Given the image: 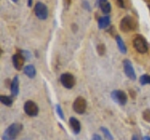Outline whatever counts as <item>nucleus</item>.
I'll list each match as a JSON object with an SVG mask.
<instances>
[{
  "mask_svg": "<svg viewBox=\"0 0 150 140\" xmlns=\"http://www.w3.org/2000/svg\"><path fill=\"white\" fill-rule=\"evenodd\" d=\"M23 73H25L28 78H33L36 76V68L34 65H32V64L26 65V66L23 68Z\"/></svg>",
  "mask_w": 150,
  "mask_h": 140,
  "instance_id": "nucleus-16",
  "label": "nucleus"
},
{
  "mask_svg": "<svg viewBox=\"0 0 150 140\" xmlns=\"http://www.w3.org/2000/svg\"><path fill=\"white\" fill-rule=\"evenodd\" d=\"M69 121L70 128L72 129L73 133L78 134L80 133V131H81V123H80V121L76 118H74V117H71Z\"/></svg>",
  "mask_w": 150,
  "mask_h": 140,
  "instance_id": "nucleus-13",
  "label": "nucleus"
},
{
  "mask_svg": "<svg viewBox=\"0 0 150 140\" xmlns=\"http://www.w3.org/2000/svg\"><path fill=\"white\" fill-rule=\"evenodd\" d=\"M144 140H150V136L146 135V136H144Z\"/></svg>",
  "mask_w": 150,
  "mask_h": 140,
  "instance_id": "nucleus-31",
  "label": "nucleus"
},
{
  "mask_svg": "<svg viewBox=\"0 0 150 140\" xmlns=\"http://www.w3.org/2000/svg\"><path fill=\"white\" fill-rule=\"evenodd\" d=\"M149 11H150V5H149Z\"/></svg>",
  "mask_w": 150,
  "mask_h": 140,
  "instance_id": "nucleus-33",
  "label": "nucleus"
},
{
  "mask_svg": "<svg viewBox=\"0 0 150 140\" xmlns=\"http://www.w3.org/2000/svg\"><path fill=\"white\" fill-rule=\"evenodd\" d=\"M107 32H108V33H110L112 36H117L115 26H109V28H107Z\"/></svg>",
  "mask_w": 150,
  "mask_h": 140,
  "instance_id": "nucleus-24",
  "label": "nucleus"
},
{
  "mask_svg": "<svg viewBox=\"0 0 150 140\" xmlns=\"http://www.w3.org/2000/svg\"><path fill=\"white\" fill-rule=\"evenodd\" d=\"M116 3L121 8H129L131 6L130 0H116Z\"/></svg>",
  "mask_w": 150,
  "mask_h": 140,
  "instance_id": "nucleus-17",
  "label": "nucleus"
},
{
  "mask_svg": "<svg viewBox=\"0 0 150 140\" xmlns=\"http://www.w3.org/2000/svg\"><path fill=\"white\" fill-rule=\"evenodd\" d=\"M55 108H56V112H57L58 116H59L62 120H64V114H63V111H62V108H61V106H60L59 105H56Z\"/></svg>",
  "mask_w": 150,
  "mask_h": 140,
  "instance_id": "nucleus-25",
  "label": "nucleus"
},
{
  "mask_svg": "<svg viewBox=\"0 0 150 140\" xmlns=\"http://www.w3.org/2000/svg\"><path fill=\"white\" fill-rule=\"evenodd\" d=\"M86 100L84 99L83 97H77L76 99L74 100L73 102V105H72V108L73 110L76 112L78 114H83L84 112L86 110Z\"/></svg>",
  "mask_w": 150,
  "mask_h": 140,
  "instance_id": "nucleus-5",
  "label": "nucleus"
},
{
  "mask_svg": "<svg viewBox=\"0 0 150 140\" xmlns=\"http://www.w3.org/2000/svg\"><path fill=\"white\" fill-rule=\"evenodd\" d=\"M71 1H72V0H63V4H64V6H65L66 8H69L70 4H71Z\"/></svg>",
  "mask_w": 150,
  "mask_h": 140,
  "instance_id": "nucleus-26",
  "label": "nucleus"
},
{
  "mask_svg": "<svg viewBox=\"0 0 150 140\" xmlns=\"http://www.w3.org/2000/svg\"><path fill=\"white\" fill-rule=\"evenodd\" d=\"M139 27L138 21L131 15H126L122 18L119 23V28L123 33H129L131 31L137 30Z\"/></svg>",
  "mask_w": 150,
  "mask_h": 140,
  "instance_id": "nucleus-1",
  "label": "nucleus"
},
{
  "mask_svg": "<svg viewBox=\"0 0 150 140\" xmlns=\"http://www.w3.org/2000/svg\"><path fill=\"white\" fill-rule=\"evenodd\" d=\"M115 40H116V43H117V47H118V49L120 50V52L122 53H127V46L125 44V42L124 40L122 39V37L119 36V35H117L115 36Z\"/></svg>",
  "mask_w": 150,
  "mask_h": 140,
  "instance_id": "nucleus-15",
  "label": "nucleus"
},
{
  "mask_svg": "<svg viewBox=\"0 0 150 140\" xmlns=\"http://www.w3.org/2000/svg\"><path fill=\"white\" fill-rule=\"evenodd\" d=\"M123 67H124V71H125V74L127 75V77L130 78L131 80H135L136 74L134 71V68L132 66V64H131L129 60L126 59L123 61Z\"/></svg>",
  "mask_w": 150,
  "mask_h": 140,
  "instance_id": "nucleus-9",
  "label": "nucleus"
},
{
  "mask_svg": "<svg viewBox=\"0 0 150 140\" xmlns=\"http://www.w3.org/2000/svg\"><path fill=\"white\" fill-rule=\"evenodd\" d=\"M140 83L142 85H146V84H150V75L144 74L143 76L140 77Z\"/></svg>",
  "mask_w": 150,
  "mask_h": 140,
  "instance_id": "nucleus-19",
  "label": "nucleus"
},
{
  "mask_svg": "<svg viewBox=\"0 0 150 140\" xmlns=\"http://www.w3.org/2000/svg\"><path fill=\"white\" fill-rule=\"evenodd\" d=\"M100 130H101V132L103 133V134H104V136H105V138H106L107 140H112V139H114V137H112V134L110 133V131L108 130L107 128H105V127H101Z\"/></svg>",
  "mask_w": 150,
  "mask_h": 140,
  "instance_id": "nucleus-21",
  "label": "nucleus"
},
{
  "mask_svg": "<svg viewBox=\"0 0 150 140\" xmlns=\"http://www.w3.org/2000/svg\"><path fill=\"white\" fill-rule=\"evenodd\" d=\"M0 101H1L3 105L7 106H11L12 105V99H11V97H9V96L1 95L0 96Z\"/></svg>",
  "mask_w": 150,
  "mask_h": 140,
  "instance_id": "nucleus-18",
  "label": "nucleus"
},
{
  "mask_svg": "<svg viewBox=\"0 0 150 140\" xmlns=\"http://www.w3.org/2000/svg\"><path fill=\"white\" fill-rule=\"evenodd\" d=\"M132 43H133L134 49L137 50L139 53L147 52V50L149 49L148 42L142 35H136L133 38Z\"/></svg>",
  "mask_w": 150,
  "mask_h": 140,
  "instance_id": "nucleus-3",
  "label": "nucleus"
},
{
  "mask_svg": "<svg viewBox=\"0 0 150 140\" xmlns=\"http://www.w3.org/2000/svg\"><path fill=\"white\" fill-rule=\"evenodd\" d=\"M61 84L67 89H71L75 85V78L70 73H63L60 76Z\"/></svg>",
  "mask_w": 150,
  "mask_h": 140,
  "instance_id": "nucleus-7",
  "label": "nucleus"
},
{
  "mask_svg": "<svg viewBox=\"0 0 150 140\" xmlns=\"http://www.w3.org/2000/svg\"><path fill=\"white\" fill-rule=\"evenodd\" d=\"M35 15L38 19H40L41 21H44L48 18L49 15V10L47 6L42 2H37L34 8Z\"/></svg>",
  "mask_w": 150,
  "mask_h": 140,
  "instance_id": "nucleus-4",
  "label": "nucleus"
},
{
  "mask_svg": "<svg viewBox=\"0 0 150 140\" xmlns=\"http://www.w3.org/2000/svg\"><path fill=\"white\" fill-rule=\"evenodd\" d=\"M111 95L112 100L120 106H125L128 102V95L124 91L115 90L111 93Z\"/></svg>",
  "mask_w": 150,
  "mask_h": 140,
  "instance_id": "nucleus-6",
  "label": "nucleus"
},
{
  "mask_svg": "<svg viewBox=\"0 0 150 140\" xmlns=\"http://www.w3.org/2000/svg\"><path fill=\"white\" fill-rule=\"evenodd\" d=\"M98 4L102 13H104L105 15H108V14L111 12L112 6H111V3L108 1V0H98Z\"/></svg>",
  "mask_w": 150,
  "mask_h": 140,
  "instance_id": "nucleus-11",
  "label": "nucleus"
},
{
  "mask_svg": "<svg viewBox=\"0 0 150 140\" xmlns=\"http://www.w3.org/2000/svg\"><path fill=\"white\" fill-rule=\"evenodd\" d=\"M11 1H13V2H15V3H16V2H18V1H19V0H11Z\"/></svg>",
  "mask_w": 150,
  "mask_h": 140,
  "instance_id": "nucleus-32",
  "label": "nucleus"
},
{
  "mask_svg": "<svg viewBox=\"0 0 150 140\" xmlns=\"http://www.w3.org/2000/svg\"><path fill=\"white\" fill-rule=\"evenodd\" d=\"M23 110L25 114L29 117H36L39 114V106L33 101H26L23 106Z\"/></svg>",
  "mask_w": 150,
  "mask_h": 140,
  "instance_id": "nucleus-8",
  "label": "nucleus"
},
{
  "mask_svg": "<svg viewBox=\"0 0 150 140\" xmlns=\"http://www.w3.org/2000/svg\"><path fill=\"white\" fill-rule=\"evenodd\" d=\"M32 5H33V0H27V6L31 8Z\"/></svg>",
  "mask_w": 150,
  "mask_h": 140,
  "instance_id": "nucleus-30",
  "label": "nucleus"
},
{
  "mask_svg": "<svg viewBox=\"0 0 150 140\" xmlns=\"http://www.w3.org/2000/svg\"><path fill=\"white\" fill-rule=\"evenodd\" d=\"M143 119L146 121V123H150V109H145L143 112Z\"/></svg>",
  "mask_w": 150,
  "mask_h": 140,
  "instance_id": "nucleus-22",
  "label": "nucleus"
},
{
  "mask_svg": "<svg viewBox=\"0 0 150 140\" xmlns=\"http://www.w3.org/2000/svg\"><path fill=\"white\" fill-rule=\"evenodd\" d=\"M131 140H144V139L141 138V137L139 136V135L134 134V135H132V138H131Z\"/></svg>",
  "mask_w": 150,
  "mask_h": 140,
  "instance_id": "nucleus-29",
  "label": "nucleus"
},
{
  "mask_svg": "<svg viewBox=\"0 0 150 140\" xmlns=\"http://www.w3.org/2000/svg\"><path fill=\"white\" fill-rule=\"evenodd\" d=\"M25 55L22 52H17L12 56V64L16 70H22L23 64H25Z\"/></svg>",
  "mask_w": 150,
  "mask_h": 140,
  "instance_id": "nucleus-10",
  "label": "nucleus"
},
{
  "mask_svg": "<svg viewBox=\"0 0 150 140\" xmlns=\"http://www.w3.org/2000/svg\"><path fill=\"white\" fill-rule=\"evenodd\" d=\"M111 23V18L108 15L101 16L98 19V24L100 29H105V28L109 27Z\"/></svg>",
  "mask_w": 150,
  "mask_h": 140,
  "instance_id": "nucleus-12",
  "label": "nucleus"
},
{
  "mask_svg": "<svg viewBox=\"0 0 150 140\" xmlns=\"http://www.w3.org/2000/svg\"><path fill=\"white\" fill-rule=\"evenodd\" d=\"M23 129V125L21 123H12L5 130V132L2 135L3 140H14Z\"/></svg>",
  "mask_w": 150,
  "mask_h": 140,
  "instance_id": "nucleus-2",
  "label": "nucleus"
},
{
  "mask_svg": "<svg viewBox=\"0 0 150 140\" xmlns=\"http://www.w3.org/2000/svg\"><path fill=\"white\" fill-rule=\"evenodd\" d=\"M11 91L12 96H17L19 93V77L15 76L11 83Z\"/></svg>",
  "mask_w": 150,
  "mask_h": 140,
  "instance_id": "nucleus-14",
  "label": "nucleus"
},
{
  "mask_svg": "<svg viewBox=\"0 0 150 140\" xmlns=\"http://www.w3.org/2000/svg\"><path fill=\"white\" fill-rule=\"evenodd\" d=\"M97 51H98V55H104L105 54V51H106V47L105 45L103 44V43H100L98 46H97Z\"/></svg>",
  "mask_w": 150,
  "mask_h": 140,
  "instance_id": "nucleus-20",
  "label": "nucleus"
},
{
  "mask_svg": "<svg viewBox=\"0 0 150 140\" xmlns=\"http://www.w3.org/2000/svg\"><path fill=\"white\" fill-rule=\"evenodd\" d=\"M71 27H72V31L75 33V32H77L78 30V25L76 24V23H72L71 24Z\"/></svg>",
  "mask_w": 150,
  "mask_h": 140,
  "instance_id": "nucleus-28",
  "label": "nucleus"
},
{
  "mask_svg": "<svg viewBox=\"0 0 150 140\" xmlns=\"http://www.w3.org/2000/svg\"><path fill=\"white\" fill-rule=\"evenodd\" d=\"M82 6L84 9H86L87 11H91V7H90V4L87 1V0H83L82 2Z\"/></svg>",
  "mask_w": 150,
  "mask_h": 140,
  "instance_id": "nucleus-23",
  "label": "nucleus"
},
{
  "mask_svg": "<svg viewBox=\"0 0 150 140\" xmlns=\"http://www.w3.org/2000/svg\"><path fill=\"white\" fill-rule=\"evenodd\" d=\"M91 140H101V137H100V134H94Z\"/></svg>",
  "mask_w": 150,
  "mask_h": 140,
  "instance_id": "nucleus-27",
  "label": "nucleus"
}]
</instances>
